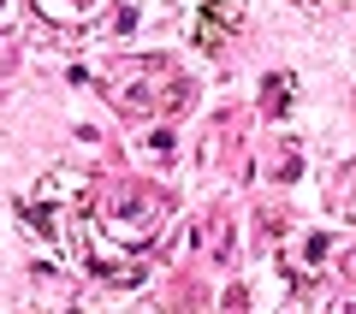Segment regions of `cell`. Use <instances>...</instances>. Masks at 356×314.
<instances>
[{
	"label": "cell",
	"mask_w": 356,
	"mask_h": 314,
	"mask_svg": "<svg viewBox=\"0 0 356 314\" xmlns=\"http://www.w3.org/2000/svg\"><path fill=\"white\" fill-rule=\"evenodd\" d=\"M184 95H191V89L178 83V72H166L161 60H137L113 83V101L125 113H166V107H184Z\"/></svg>",
	"instance_id": "6da1fadb"
},
{
	"label": "cell",
	"mask_w": 356,
	"mask_h": 314,
	"mask_svg": "<svg viewBox=\"0 0 356 314\" xmlns=\"http://www.w3.org/2000/svg\"><path fill=\"white\" fill-rule=\"evenodd\" d=\"M243 24V0H208V13H202V30H238Z\"/></svg>",
	"instance_id": "7a4b0ae2"
}]
</instances>
